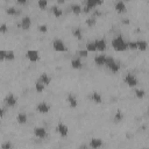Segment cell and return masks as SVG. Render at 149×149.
Masks as SVG:
<instances>
[{
    "mask_svg": "<svg viewBox=\"0 0 149 149\" xmlns=\"http://www.w3.org/2000/svg\"><path fill=\"white\" fill-rule=\"evenodd\" d=\"M51 12H52V14H54L56 17H59V16H62V14H63V10H62L59 7H57V6H52V7H51Z\"/></svg>",
    "mask_w": 149,
    "mask_h": 149,
    "instance_id": "obj_25",
    "label": "cell"
},
{
    "mask_svg": "<svg viewBox=\"0 0 149 149\" xmlns=\"http://www.w3.org/2000/svg\"><path fill=\"white\" fill-rule=\"evenodd\" d=\"M105 61H106V55H104V54L97 55V56L94 57V63H95L98 66L105 65Z\"/></svg>",
    "mask_w": 149,
    "mask_h": 149,
    "instance_id": "obj_17",
    "label": "cell"
},
{
    "mask_svg": "<svg viewBox=\"0 0 149 149\" xmlns=\"http://www.w3.org/2000/svg\"><path fill=\"white\" fill-rule=\"evenodd\" d=\"M3 102H5V105L8 106V107H14V106L17 104V98H16V95H15L14 93H8V94L5 97Z\"/></svg>",
    "mask_w": 149,
    "mask_h": 149,
    "instance_id": "obj_3",
    "label": "cell"
},
{
    "mask_svg": "<svg viewBox=\"0 0 149 149\" xmlns=\"http://www.w3.org/2000/svg\"><path fill=\"white\" fill-rule=\"evenodd\" d=\"M56 130L58 132V134H59L62 137H65V136L68 135V133H69L68 126H66L65 123H63V122H58V125H57V127H56Z\"/></svg>",
    "mask_w": 149,
    "mask_h": 149,
    "instance_id": "obj_8",
    "label": "cell"
},
{
    "mask_svg": "<svg viewBox=\"0 0 149 149\" xmlns=\"http://www.w3.org/2000/svg\"><path fill=\"white\" fill-rule=\"evenodd\" d=\"M112 47L114 50L116 51H125L126 49H128L127 47V42L125 41V38L121 36V35H118L113 38L112 41Z\"/></svg>",
    "mask_w": 149,
    "mask_h": 149,
    "instance_id": "obj_1",
    "label": "cell"
},
{
    "mask_svg": "<svg viewBox=\"0 0 149 149\" xmlns=\"http://www.w3.org/2000/svg\"><path fill=\"white\" fill-rule=\"evenodd\" d=\"M5 57H6V50L0 49V61H3Z\"/></svg>",
    "mask_w": 149,
    "mask_h": 149,
    "instance_id": "obj_38",
    "label": "cell"
},
{
    "mask_svg": "<svg viewBox=\"0 0 149 149\" xmlns=\"http://www.w3.org/2000/svg\"><path fill=\"white\" fill-rule=\"evenodd\" d=\"M66 100H68V102H69L70 107H72V108L77 107V105H78V100H77V97H76L73 93H69V94H68Z\"/></svg>",
    "mask_w": 149,
    "mask_h": 149,
    "instance_id": "obj_15",
    "label": "cell"
},
{
    "mask_svg": "<svg viewBox=\"0 0 149 149\" xmlns=\"http://www.w3.org/2000/svg\"><path fill=\"white\" fill-rule=\"evenodd\" d=\"M34 135L38 139H44L47 137V129L44 127H35L34 128Z\"/></svg>",
    "mask_w": 149,
    "mask_h": 149,
    "instance_id": "obj_10",
    "label": "cell"
},
{
    "mask_svg": "<svg viewBox=\"0 0 149 149\" xmlns=\"http://www.w3.org/2000/svg\"><path fill=\"white\" fill-rule=\"evenodd\" d=\"M44 87H45V86H44L42 83H40V81H36V83H35V90H36L37 92H42V91L44 90Z\"/></svg>",
    "mask_w": 149,
    "mask_h": 149,
    "instance_id": "obj_32",
    "label": "cell"
},
{
    "mask_svg": "<svg viewBox=\"0 0 149 149\" xmlns=\"http://www.w3.org/2000/svg\"><path fill=\"white\" fill-rule=\"evenodd\" d=\"M105 66L113 73H116L119 72L120 70V63L115 61L114 57L112 56H106V61H105Z\"/></svg>",
    "mask_w": 149,
    "mask_h": 149,
    "instance_id": "obj_2",
    "label": "cell"
},
{
    "mask_svg": "<svg viewBox=\"0 0 149 149\" xmlns=\"http://www.w3.org/2000/svg\"><path fill=\"white\" fill-rule=\"evenodd\" d=\"M90 99H91L93 102H95V104H101V102H102V97H101V94H100L99 92H97V91H93V92L90 93Z\"/></svg>",
    "mask_w": 149,
    "mask_h": 149,
    "instance_id": "obj_13",
    "label": "cell"
},
{
    "mask_svg": "<svg viewBox=\"0 0 149 149\" xmlns=\"http://www.w3.org/2000/svg\"><path fill=\"white\" fill-rule=\"evenodd\" d=\"M6 13H7V14H9V15L16 16V15H19V14H20V9H17V8H15V7L10 6V7H7V8H6Z\"/></svg>",
    "mask_w": 149,
    "mask_h": 149,
    "instance_id": "obj_22",
    "label": "cell"
},
{
    "mask_svg": "<svg viewBox=\"0 0 149 149\" xmlns=\"http://www.w3.org/2000/svg\"><path fill=\"white\" fill-rule=\"evenodd\" d=\"M87 51L86 50H84V49H81V50H78V52H77V55H78V57L79 58H85V57H87Z\"/></svg>",
    "mask_w": 149,
    "mask_h": 149,
    "instance_id": "obj_33",
    "label": "cell"
},
{
    "mask_svg": "<svg viewBox=\"0 0 149 149\" xmlns=\"http://www.w3.org/2000/svg\"><path fill=\"white\" fill-rule=\"evenodd\" d=\"M123 80H125V83H126L128 86H130V87L136 86V85H137V83H139V81H137L136 76H135V74H133V73H127V74L125 76Z\"/></svg>",
    "mask_w": 149,
    "mask_h": 149,
    "instance_id": "obj_4",
    "label": "cell"
},
{
    "mask_svg": "<svg viewBox=\"0 0 149 149\" xmlns=\"http://www.w3.org/2000/svg\"><path fill=\"white\" fill-rule=\"evenodd\" d=\"M134 93H135V95H136L137 98H140V99L146 95V91L142 90V88H136V90L134 91Z\"/></svg>",
    "mask_w": 149,
    "mask_h": 149,
    "instance_id": "obj_31",
    "label": "cell"
},
{
    "mask_svg": "<svg viewBox=\"0 0 149 149\" xmlns=\"http://www.w3.org/2000/svg\"><path fill=\"white\" fill-rule=\"evenodd\" d=\"M7 30H8L7 24L6 23H1L0 24V33H7Z\"/></svg>",
    "mask_w": 149,
    "mask_h": 149,
    "instance_id": "obj_36",
    "label": "cell"
},
{
    "mask_svg": "<svg viewBox=\"0 0 149 149\" xmlns=\"http://www.w3.org/2000/svg\"><path fill=\"white\" fill-rule=\"evenodd\" d=\"M123 23H126V24H127V23H129V20H127V19H125V20H123Z\"/></svg>",
    "mask_w": 149,
    "mask_h": 149,
    "instance_id": "obj_42",
    "label": "cell"
},
{
    "mask_svg": "<svg viewBox=\"0 0 149 149\" xmlns=\"http://www.w3.org/2000/svg\"><path fill=\"white\" fill-rule=\"evenodd\" d=\"M27 120H28V116H27V114L23 113V112H21V113H19V114L16 115V121H17V123H20V125H24V123L27 122Z\"/></svg>",
    "mask_w": 149,
    "mask_h": 149,
    "instance_id": "obj_20",
    "label": "cell"
},
{
    "mask_svg": "<svg viewBox=\"0 0 149 149\" xmlns=\"http://www.w3.org/2000/svg\"><path fill=\"white\" fill-rule=\"evenodd\" d=\"M26 57L30 61V62H37L40 59V52L37 50H34V49H30L26 52Z\"/></svg>",
    "mask_w": 149,
    "mask_h": 149,
    "instance_id": "obj_6",
    "label": "cell"
},
{
    "mask_svg": "<svg viewBox=\"0 0 149 149\" xmlns=\"http://www.w3.org/2000/svg\"><path fill=\"white\" fill-rule=\"evenodd\" d=\"M87 52L88 51H97V49H95V44H94V41H90V42H87L86 43V49H85Z\"/></svg>",
    "mask_w": 149,
    "mask_h": 149,
    "instance_id": "obj_26",
    "label": "cell"
},
{
    "mask_svg": "<svg viewBox=\"0 0 149 149\" xmlns=\"http://www.w3.org/2000/svg\"><path fill=\"white\" fill-rule=\"evenodd\" d=\"M102 13L100 12V10H98V9H93V15L92 16H94L95 19H97V16H100Z\"/></svg>",
    "mask_w": 149,
    "mask_h": 149,
    "instance_id": "obj_39",
    "label": "cell"
},
{
    "mask_svg": "<svg viewBox=\"0 0 149 149\" xmlns=\"http://www.w3.org/2000/svg\"><path fill=\"white\" fill-rule=\"evenodd\" d=\"M19 26L22 28V29H24V30H27V29H29L30 28V26H31V19H30V16H23L22 19H21V21H20V23H19Z\"/></svg>",
    "mask_w": 149,
    "mask_h": 149,
    "instance_id": "obj_9",
    "label": "cell"
},
{
    "mask_svg": "<svg viewBox=\"0 0 149 149\" xmlns=\"http://www.w3.org/2000/svg\"><path fill=\"white\" fill-rule=\"evenodd\" d=\"M36 111H37L38 113H41V114H45V113H48V112L50 111V105L47 104L45 101H41L40 104H37Z\"/></svg>",
    "mask_w": 149,
    "mask_h": 149,
    "instance_id": "obj_7",
    "label": "cell"
},
{
    "mask_svg": "<svg viewBox=\"0 0 149 149\" xmlns=\"http://www.w3.org/2000/svg\"><path fill=\"white\" fill-rule=\"evenodd\" d=\"M127 47L130 49H136V41H129L127 42Z\"/></svg>",
    "mask_w": 149,
    "mask_h": 149,
    "instance_id": "obj_35",
    "label": "cell"
},
{
    "mask_svg": "<svg viewBox=\"0 0 149 149\" xmlns=\"http://www.w3.org/2000/svg\"><path fill=\"white\" fill-rule=\"evenodd\" d=\"M52 48L56 51H65L66 50V47H65L64 42L61 38H55L52 41Z\"/></svg>",
    "mask_w": 149,
    "mask_h": 149,
    "instance_id": "obj_5",
    "label": "cell"
},
{
    "mask_svg": "<svg viewBox=\"0 0 149 149\" xmlns=\"http://www.w3.org/2000/svg\"><path fill=\"white\" fill-rule=\"evenodd\" d=\"M70 8H71V10H72L74 14H79V13H81V8H83V7H81L79 3H71Z\"/></svg>",
    "mask_w": 149,
    "mask_h": 149,
    "instance_id": "obj_24",
    "label": "cell"
},
{
    "mask_svg": "<svg viewBox=\"0 0 149 149\" xmlns=\"http://www.w3.org/2000/svg\"><path fill=\"white\" fill-rule=\"evenodd\" d=\"M3 115H5V108L0 107V119H1V118H3Z\"/></svg>",
    "mask_w": 149,
    "mask_h": 149,
    "instance_id": "obj_40",
    "label": "cell"
},
{
    "mask_svg": "<svg viewBox=\"0 0 149 149\" xmlns=\"http://www.w3.org/2000/svg\"><path fill=\"white\" fill-rule=\"evenodd\" d=\"M38 30H40L41 33H47V30H48L47 24H40V26H38Z\"/></svg>",
    "mask_w": 149,
    "mask_h": 149,
    "instance_id": "obj_37",
    "label": "cell"
},
{
    "mask_svg": "<svg viewBox=\"0 0 149 149\" xmlns=\"http://www.w3.org/2000/svg\"><path fill=\"white\" fill-rule=\"evenodd\" d=\"M71 66H72L73 69H81V66H83L81 58H79V57L72 58V59H71Z\"/></svg>",
    "mask_w": 149,
    "mask_h": 149,
    "instance_id": "obj_19",
    "label": "cell"
},
{
    "mask_svg": "<svg viewBox=\"0 0 149 149\" xmlns=\"http://www.w3.org/2000/svg\"><path fill=\"white\" fill-rule=\"evenodd\" d=\"M13 142L12 141H5V142H2L1 143V149H13Z\"/></svg>",
    "mask_w": 149,
    "mask_h": 149,
    "instance_id": "obj_28",
    "label": "cell"
},
{
    "mask_svg": "<svg viewBox=\"0 0 149 149\" xmlns=\"http://www.w3.org/2000/svg\"><path fill=\"white\" fill-rule=\"evenodd\" d=\"M95 22H97V19H95L94 16H90V17H87L86 21H85V23H86L88 27H93V26L95 24Z\"/></svg>",
    "mask_w": 149,
    "mask_h": 149,
    "instance_id": "obj_29",
    "label": "cell"
},
{
    "mask_svg": "<svg viewBox=\"0 0 149 149\" xmlns=\"http://www.w3.org/2000/svg\"><path fill=\"white\" fill-rule=\"evenodd\" d=\"M14 58H15L14 51H13V50H6V57H5V59H7V61H13Z\"/></svg>",
    "mask_w": 149,
    "mask_h": 149,
    "instance_id": "obj_30",
    "label": "cell"
},
{
    "mask_svg": "<svg viewBox=\"0 0 149 149\" xmlns=\"http://www.w3.org/2000/svg\"><path fill=\"white\" fill-rule=\"evenodd\" d=\"M37 81L42 83V84L45 86V85H49V84H50V81H51V77H50L48 73L43 72V73H41V74H40V77H38V80H37Z\"/></svg>",
    "mask_w": 149,
    "mask_h": 149,
    "instance_id": "obj_14",
    "label": "cell"
},
{
    "mask_svg": "<svg viewBox=\"0 0 149 149\" xmlns=\"http://www.w3.org/2000/svg\"><path fill=\"white\" fill-rule=\"evenodd\" d=\"M72 35H73L76 38H78V40H81V37H83V33H81L80 27H76V28H73V30H72Z\"/></svg>",
    "mask_w": 149,
    "mask_h": 149,
    "instance_id": "obj_23",
    "label": "cell"
},
{
    "mask_svg": "<svg viewBox=\"0 0 149 149\" xmlns=\"http://www.w3.org/2000/svg\"><path fill=\"white\" fill-rule=\"evenodd\" d=\"M17 3H21V5H24V3H26V1H24V0H17Z\"/></svg>",
    "mask_w": 149,
    "mask_h": 149,
    "instance_id": "obj_41",
    "label": "cell"
},
{
    "mask_svg": "<svg viewBox=\"0 0 149 149\" xmlns=\"http://www.w3.org/2000/svg\"><path fill=\"white\" fill-rule=\"evenodd\" d=\"M102 144H104V142H102V140L99 139V137H92V139L90 140V147H91L92 149H99V148L102 147Z\"/></svg>",
    "mask_w": 149,
    "mask_h": 149,
    "instance_id": "obj_11",
    "label": "cell"
},
{
    "mask_svg": "<svg viewBox=\"0 0 149 149\" xmlns=\"http://www.w3.org/2000/svg\"><path fill=\"white\" fill-rule=\"evenodd\" d=\"M79 149H86V146H85V144H84V146H80Z\"/></svg>",
    "mask_w": 149,
    "mask_h": 149,
    "instance_id": "obj_43",
    "label": "cell"
},
{
    "mask_svg": "<svg viewBox=\"0 0 149 149\" xmlns=\"http://www.w3.org/2000/svg\"><path fill=\"white\" fill-rule=\"evenodd\" d=\"M37 6L43 9V8H45V7L48 6V1H47V0H38V1H37Z\"/></svg>",
    "mask_w": 149,
    "mask_h": 149,
    "instance_id": "obj_34",
    "label": "cell"
},
{
    "mask_svg": "<svg viewBox=\"0 0 149 149\" xmlns=\"http://www.w3.org/2000/svg\"><path fill=\"white\" fill-rule=\"evenodd\" d=\"M114 8H115V10L119 12V13L125 12V10H126V3H125V1L118 0V1L115 2V5H114Z\"/></svg>",
    "mask_w": 149,
    "mask_h": 149,
    "instance_id": "obj_18",
    "label": "cell"
},
{
    "mask_svg": "<svg viewBox=\"0 0 149 149\" xmlns=\"http://www.w3.org/2000/svg\"><path fill=\"white\" fill-rule=\"evenodd\" d=\"M142 149H146V148H142Z\"/></svg>",
    "mask_w": 149,
    "mask_h": 149,
    "instance_id": "obj_44",
    "label": "cell"
},
{
    "mask_svg": "<svg viewBox=\"0 0 149 149\" xmlns=\"http://www.w3.org/2000/svg\"><path fill=\"white\" fill-rule=\"evenodd\" d=\"M122 119H123V114H122V112L120 109H118L115 112V114H114V121L115 122H120V121H122Z\"/></svg>",
    "mask_w": 149,
    "mask_h": 149,
    "instance_id": "obj_27",
    "label": "cell"
},
{
    "mask_svg": "<svg viewBox=\"0 0 149 149\" xmlns=\"http://www.w3.org/2000/svg\"><path fill=\"white\" fill-rule=\"evenodd\" d=\"M94 44H95V49L99 50V51H104L106 49V40L105 38H97L94 40Z\"/></svg>",
    "mask_w": 149,
    "mask_h": 149,
    "instance_id": "obj_12",
    "label": "cell"
},
{
    "mask_svg": "<svg viewBox=\"0 0 149 149\" xmlns=\"http://www.w3.org/2000/svg\"><path fill=\"white\" fill-rule=\"evenodd\" d=\"M147 47H148L147 41H144V40H137L136 41V49L144 51V50H147Z\"/></svg>",
    "mask_w": 149,
    "mask_h": 149,
    "instance_id": "obj_21",
    "label": "cell"
},
{
    "mask_svg": "<svg viewBox=\"0 0 149 149\" xmlns=\"http://www.w3.org/2000/svg\"><path fill=\"white\" fill-rule=\"evenodd\" d=\"M102 3V1L101 0H86V7L91 10V9H95V7L98 6V5H101Z\"/></svg>",
    "mask_w": 149,
    "mask_h": 149,
    "instance_id": "obj_16",
    "label": "cell"
}]
</instances>
